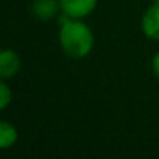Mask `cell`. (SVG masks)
I'll return each instance as SVG.
<instances>
[{
    "label": "cell",
    "mask_w": 159,
    "mask_h": 159,
    "mask_svg": "<svg viewBox=\"0 0 159 159\" xmlns=\"http://www.w3.org/2000/svg\"><path fill=\"white\" fill-rule=\"evenodd\" d=\"M62 14L73 19H84L94 13L98 0H59Z\"/></svg>",
    "instance_id": "obj_2"
},
{
    "label": "cell",
    "mask_w": 159,
    "mask_h": 159,
    "mask_svg": "<svg viewBox=\"0 0 159 159\" xmlns=\"http://www.w3.org/2000/svg\"><path fill=\"white\" fill-rule=\"evenodd\" d=\"M94 33L83 19H73L66 14L59 19V45L67 56L73 59L88 56L94 48Z\"/></svg>",
    "instance_id": "obj_1"
},
{
    "label": "cell",
    "mask_w": 159,
    "mask_h": 159,
    "mask_svg": "<svg viewBox=\"0 0 159 159\" xmlns=\"http://www.w3.org/2000/svg\"><path fill=\"white\" fill-rule=\"evenodd\" d=\"M11 102H13V91L5 81H2L0 83V108L5 109Z\"/></svg>",
    "instance_id": "obj_7"
},
{
    "label": "cell",
    "mask_w": 159,
    "mask_h": 159,
    "mask_svg": "<svg viewBox=\"0 0 159 159\" xmlns=\"http://www.w3.org/2000/svg\"><path fill=\"white\" fill-rule=\"evenodd\" d=\"M151 67H153L154 75L159 78V52L154 53V56H153V59H151Z\"/></svg>",
    "instance_id": "obj_8"
},
{
    "label": "cell",
    "mask_w": 159,
    "mask_h": 159,
    "mask_svg": "<svg viewBox=\"0 0 159 159\" xmlns=\"http://www.w3.org/2000/svg\"><path fill=\"white\" fill-rule=\"evenodd\" d=\"M142 31L148 39L159 41V2H153L151 7L142 16Z\"/></svg>",
    "instance_id": "obj_3"
},
{
    "label": "cell",
    "mask_w": 159,
    "mask_h": 159,
    "mask_svg": "<svg viewBox=\"0 0 159 159\" xmlns=\"http://www.w3.org/2000/svg\"><path fill=\"white\" fill-rule=\"evenodd\" d=\"M17 137L19 134L16 126L7 120H2V123H0V148L2 150L11 148L17 142Z\"/></svg>",
    "instance_id": "obj_6"
},
{
    "label": "cell",
    "mask_w": 159,
    "mask_h": 159,
    "mask_svg": "<svg viewBox=\"0 0 159 159\" xmlns=\"http://www.w3.org/2000/svg\"><path fill=\"white\" fill-rule=\"evenodd\" d=\"M20 70V58L11 48H3L0 52V76L2 80H8L17 75Z\"/></svg>",
    "instance_id": "obj_4"
},
{
    "label": "cell",
    "mask_w": 159,
    "mask_h": 159,
    "mask_svg": "<svg viewBox=\"0 0 159 159\" xmlns=\"http://www.w3.org/2000/svg\"><path fill=\"white\" fill-rule=\"evenodd\" d=\"M61 11L59 0H33L31 13L39 20H50Z\"/></svg>",
    "instance_id": "obj_5"
}]
</instances>
